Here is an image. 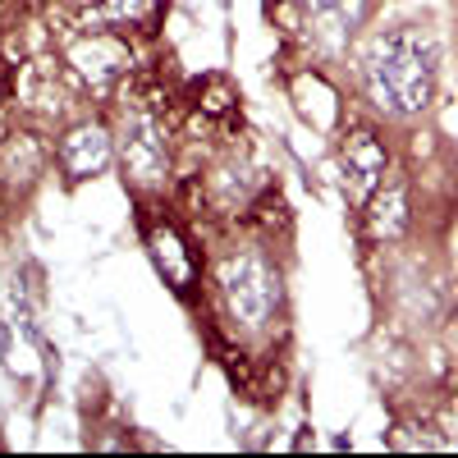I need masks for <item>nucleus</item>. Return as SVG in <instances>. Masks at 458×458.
<instances>
[{
    "label": "nucleus",
    "instance_id": "1",
    "mask_svg": "<svg viewBox=\"0 0 458 458\" xmlns=\"http://www.w3.org/2000/svg\"><path fill=\"white\" fill-rule=\"evenodd\" d=\"M362 88L386 114H417L436 92V51L417 28L380 32L362 55Z\"/></svg>",
    "mask_w": 458,
    "mask_h": 458
},
{
    "label": "nucleus",
    "instance_id": "2",
    "mask_svg": "<svg viewBox=\"0 0 458 458\" xmlns=\"http://www.w3.org/2000/svg\"><path fill=\"white\" fill-rule=\"evenodd\" d=\"M216 293L229 326L243 335H261L280 312L284 280L276 271V261H266L261 252H229L216 271Z\"/></svg>",
    "mask_w": 458,
    "mask_h": 458
},
{
    "label": "nucleus",
    "instance_id": "3",
    "mask_svg": "<svg viewBox=\"0 0 458 458\" xmlns=\"http://www.w3.org/2000/svg\"><path fill=\"white\" fill-rule=\"evenodd\" d=\"M114 161H120L124 179L138 188H161L170 174V133L157 120V110L129 106L120 129H114Z\"/></svg>",
    "mask_w": 458,
    "mask_h": 458
},
{
    "label": "nucleus",
    "instance_id": "4",
    "mask_svg": "<svg viewBox=\"0 0 458 458\" xmlns=\"http://www.w3.org/2000/svg\"><path fill=\"white\" fill-rule=\"evenodd\" d=\"M390 170V151L371 129H349L339 142V174H344V193H349L358 207L386 183Z\"/></svg>",
    "mask_w": 458,
    "mask_h": 458
},
{
    "label": "nucleus",
    "instance_id": "5",
    "mask_svg": "<svg viewBox=\"0 0 458 458\" xmlns=\"http://www.w3.org/2000/svg\"><path fill=\"white\" fill-rule=\"evenodd\" d=\"M114 161V133L106 124H73L60 138V165L69 179H97Z\"/></svg>",
    "mask_w": 458,
    "mask_h": 458
},
{
    "label": "nucleus",
    "instance_id": "6",
    "mask_svg": "<svg viewBox=\"0 0 458 458\" xmlns=\"http://www.w3.org/2000/svg\"><path fill=\"white\" fill-rule=\"evenodd\" d=\"M298 5H302L312 32L321 37L326 47H344V42H349V32L358 28L367 0H298Z\"/></svg>",
    "mask_w": 458,
    "mask_h": 458
},
{
    "label": "nucleus",
    "instance_id": "7",
    "mask_svg": "<svg viewBox=\"0 0 458 458\" xmlns=\"http://www.w3.org/2000/svg\"><path fill=\"white\" fill-rule=\"evenodd\" d=\"M124 64H129V51L114 42L110 32H97V37H88V42L73 47V69H79L83 79H92L97 88L110 83V79H120Z\"/></svg>",
    "mask_w": 458,
    "mask_h": 458
},
{
    "label": "nucleus",
    "instance_id": "8",
    "mask_svg": "<svg viewBox=\"0 0 458 458\" xmlns=\"http://www.w3.org/2000/svg\"><path fill=\"white\" fill-rule=\"evenodd\" d=\"M408 229V198H403V188H386L380 183L376 193L367 198V234L376 243H390L399 239Z\"/></svg>",
    "mask_w": 458,
    "mask_h": 458
},
{
    "label": "nucleus",
    "instance_id": "9",
    "mask_svg": "<svg viewBox=\"0 0 458 458\" xmlns=\"http://www.w3.org/2000/svg\"><path fill=\"white\" fill-rule=\"evenodd\" d=\"M147 243H151V257H157L161 276H165L174 289H188V284H193V271H198V266H193V252L183 248V239L174 234L170 225H157V229L147 234Z\"/></svg>",
    "mask_w": 458,
    "mask_h": 458
},
{
    "label": "nucleus",
    "instance_id": "10",
    "mask_svg": "<svg viewBox=\"0 0 458 458\" xmlns=\"http://www.w3.org/2000/svg\"><path fill=\"white\" fill-rule=\"evenodd\" d=\"M97 5H101V14L110 23H129V19H138L147 10V0H97Z\"/></svg>",
    "mask_w": 458,
    "mask_h": 458
}]
</instances>
